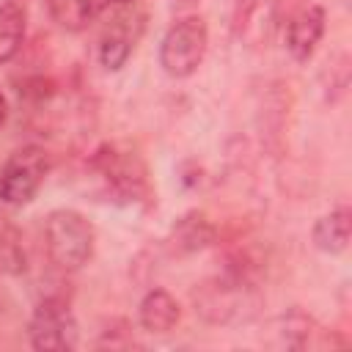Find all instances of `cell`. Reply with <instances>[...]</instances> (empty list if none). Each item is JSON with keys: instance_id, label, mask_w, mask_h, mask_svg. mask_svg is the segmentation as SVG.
I'll use <instances>...</instances> for the list:
<instances>
[{"instance_id": "1", "label": "cell", "mask_w": 352, "mask_h": 352, "mask_svg": "<svg viewBox=\"0 0 352 352\" xmlns=\"http://www.w3.org/2000/svg\"><path fill=\"white\" fill-rule=\"evenodd\" d=\"M94 223L77 209H55L44 220V248L50 261L63 272H77L94 256Z\"/></svg>"}, {"instance_id": "2", "label": "cell", "mask_w": 352, "mask_h": 352, "mask_svg": "<svg viewBox=\"0 0 352 352\" xmlns=\"http://www.w3.org/2000/svg\"><path fill=\"white\" fill-rule=\"evenodd\" d=\"M206 47H209L206 22L195 14L182 16L165 30L160 41V66L168 77L184 80L201 66Z\"/></svg>"}, {"instance_id": "3", "label": "cell", "mask_w": 352, "mask_h": 352, "mask_svg": "<svg viewBox=\"0 0 352 352\" xmlns=\"http://www.w3.org/2000/svg\"><path fill=\"white\" fill-rule=\"evenodd\" d=\"M50 173V154L41 146H22L0 168V201L8 206L30 204Z\"/></svg>"}, {"instance_id": "4", "label": "cell", "mask_w": 352, "mask_h": 352, "mask_svg": "<svg viewBox=\"0 0 352 352\" xmlns=\"http://www.w3.org/2000/svg\"><path fill=\"white\" fill-rule=\"evenodd\" d=\"M28 336L33 349L38 352H69L77 346V319L69 308L66 300L60 297H44L30 322H28Z\"/></svg>"}, {"instance_id": "5", "label": "cell", "mask_w": 352, "mask_h": 352, "mask_svg": "<svg viewBox=\"0 0 352 352\" xmlns=\"http://www.w3.org/2000/svg\"><path fill=\"white\" fill-rule=\"evenodd\" d=\"M94 168L99 170V176L110 184L113 192H118L121 198H140L146 195L148 184H146V168L140 162L138 154L132 151H121L118 146H102L94 154Z\"/></svg>"}, {"instance_id": "6", "label": "cell", "mask_w": 352, "mask_h": 352, "mask_svg": "<svg viewBox=\"0 0 352 352\" xmlns=\"http://www.w3.org/2000/svg\"><path fill=\"white\" fill-rule=\"evenodd\" d=\"M245 292L248 286L239 278L209 280L195 292V311L214 324H226L245 314Z\"/></svg>"}, {"instance_id": "7", "label": "cell", "mask_w": 352, "mask_h": 352, "mask_svg": "<svg viewBox=\"0 0 352 352\" xmlns=\"http://www.w3.org/2000/svg\"><path fill=\"white\" fill-rule=\"evenodd\" d=\"M324 25H327V14H324L322 6L300 8L286 25V50H289V55L294 60L305 63L316 52L319 41L324 36Z\"/></svg>"}, {"instance_id": "8", "label": "cell", "mask_w": 352, "mask_h": 352, "mask_svg": "<svg viewBox=\"0 0 352 352\" xmlns=\"http://www.w3.org/2000/svg\"><path fill=\"white\" fill-rule=\"evenodd\" d=\"M140 16L135 14H118L110 28L102 33V41H99V60L104 69L116 72L126 63V58L132 55V47L140 36Z\"/></svg>"}, {"instance_id": "9", "label": "cell", "mask_w": 352, "mask_h": 352, "mask_svg": "<svg viewBox=\"0 0 352 352\" xmlns=\"http://www.w3.org/2000/svg\"><path fill=\"white\" fill-rule=\"evenodd\" d=\"M182 319V308L176 297L165 289H148L138 305V322L146 333L151 336H165L170 333Z\"/></svg>"}, {"instance_id": "10", "label": "cell", "mask_w": 352, "mask_h": 352, "mask_svg": "<svg viewBox=\"0 0 352 352\" xmlns=\"http://www.w3.org/2000/svg\"><path fill=\"white\" fill-rule=\"evenodd\" d=\"M349 234H352V214L346 206H338L333 212H327L324 217L316 220L314 226V245L322 253H344L349 245Z\"/></svg>"}, {"instance_id": "11", "label": "cell", "mask_w": 352, "mask_h": 352, "mask_svg": "<svg viewBox=\"0 0 352 352\" xmlns=\"http://www.w3.org/2000/svg\"><path fill=\"white\" fill-rule=\"evenodd\" d=\"M47 8L58 28L69 33H80L99 14V0H47Z\"/></svg>"}, {"instance_id": "12", "label": "cell", "mask_w": 352, "mask_h": 352, "mask_svg": "<svg viewBox=\"0 0 352 352\" xmlns=\"http://www.w3.org/2000/svg\"><path fill=\"white\" fill-rule=\"evenodd\" d=\"M25 41V8L14 0L0 6V66L8 63Z\"/></svg>"}, {"instance_id": "13", "label": "cell", "mask_w": 352, "mask_h": 352, "mask_svg": "<svg viewBox=\"0 0 352 352\" xmlns=\"http://www.w3.org/2000/svg\"><path fill=\"white\" fill-rule=\"evenodd\" d=\"M212 236H214V231H212L209 220L198 212H190L173 226V239L170 242L179 253H195V250L206 248L212 242Z\"/></svg>"}, {"instance_id": "14", "label": "cell", "mask_w": 352, "mask_h": 352, "mask_svg": "<svg viewBox=\"0 0 352 352\" xmlns=\"http://www.w3.org/2000/svg\"><path fill=\"white\" fill-rule=\"evenodd\" d=\"M6 118H8V102H6V96L0 94V126L6 124Z\"/></svg>"}, {"instance_id": "15", "label": "cell", "mask_w": 352, "mask_h": 352, "mask_svg": "<svg viewBox=\"0 0 352 352\" xmlns=\"http://www.w3.org/2000/svg\"><path fill=\"white\" fill-rule=\"evenodd\" d=\"M179 6H187V3H195V0H176Z\"/></svg>"}, {"instance_id": "16", "label": "cell", "mask_w": 352, "mask_h": 352, "mask_svg": "<svg viewBox=\"0 0 352 352\" xmlns=\"http://www.w3.org/2000/svg\"><path fill=\"white\" fill-rule=\"evenodd\" d=\"M110 3H121V6H124V3H129V0H110Z\"/></svg>"}, {"instance_id": "17", "label": "cell", "mask_w": 352, "mask_h": 352, "mask_svg": "<svg viewBox=\"0 0 352 352\" xmlns=\"http://www.w3.org/2000/svg\"><path fill=\"white\" fill-rule=\"evenodd\" d=\"M236 3H242V0H236Z\"/></svg>"}]
</instances>
